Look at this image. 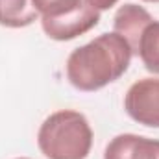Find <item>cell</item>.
Instances as JSON below:
<instances>
[{
	"instance_id": "cell-1",
	"label": "cell",
	"mask_w": 159,
	"mask_h": 159,
	"mask_svg": "<svg viewBox=\"0 0 159 159\" xmlns=\"http://www.w3.org/2000/svg\"><path fill=\"white\" fill-rule=\"evenodd\" d=\"M131 46L117 32L102 34L70 52L67 57V80L83 93L98 91L128 70L131 61Z\"/></svg>"
},
{
	"instance_id": "cell-2",
	"label": "cell",
	"mask_w": 159,
	"mask_h": 159,
	"mask_svg": "<svg viewBox=\"0 0 159 159\" xmlns=\"http://www.w3.org/2000/svg\"><path fill=\"white\" fill-rule=\"evenodd\" d=\"M37 146L46 159H85L93 148L91 124L80 111H56L41 124Z\"/></svg>"
},
{
	"instance_id": "cell-3",
	"label": "cell",
	"mask_w": 159,
	"mask_h": 159,
	"mask_svg": "<svg viewBox=\"0 0 159 159\" xmlns=\"http://www.w3.org/2000/svg\"><path fill=\"white\" fill-rule=\"evenodd\" d=\"M124 109L135 122L159 128V78H143L131 83L124 96Z\"/></svg>"
},
{
	"instance_id": "cell-4",
	"label": "cell",
	"mask_w": 159,
	"mask_h": 159,
	"mask_svg": "<svg viewBox=\"0 0 159 159\" xmlns=\"http://www.w3.org/2000/svg\"><path fill=\"white\" fill-rule=\"evenodd\" d=\"M104 159H159V139L120 133L106 146Z\"/></svg>"
},
{
	"instance_id": "cell-5",
	"label": "cell",
	"mask_w": 159,
	"mask_h": 159,
	"mask_svg": "<svg viewBox=\"0 0 159 159\" xmlns=\"http://www.w3.org/2000/svg\"><path fill=\"white\" fill-rule=\"evenodd\" d=\"M152 20H154V17L143 6L124 4V6H120L119 11L115 13L113 26H115V32L128 41V44L131 46V52L135 54L137 43H139V37H141L144 26L150 24Z\"/></svg>"
},
{
	"instance_id": "cell-6",
	"label": "cell",
	"mask_w": 159,
	"mask_h": 159,
	"mask_svg": "<svg viewBox=\"0 0 159 159\" xmlns=\"http://www.w3.org/2000/svg\"><path fill=\"white\" fill-rule=\"evenodd\" d=\"M39 19L32 0H0V26L26 28Z\"/></svg>"
},
{
	"instance_id": "cell-7",
	"label": "cell",
	"mask_w": 159,
	"mask_h": 159,
	"mask_svg": "<svg viewBox=\"0 0 159 159\" xmlns=\"http://www.w3.org/2000/svg\"><path fill=\"white\" fill-rule=\"evenodd\" d=\"M32 4L39 13L41 24L63 20L89 6L87 0H32Z\"/></svg>"
},
{
	"instance_id": "cell-8",
	"label": "cell",
	"mask_w": 159,
	"mask_h": 159,
	"mask_svg": "<svg viewBox=\"0 0 159 159\" xmlns=\"http://www.w3.org/2000/svg\"><path fill=\"white\" fill-rule=\"evenodd\" d=\"M135 54L141 57L146 70H150L152 74H159V20L154 19L150 24L144 26Z\"/></svg>"
},
{
	"instance_id": "cell-9",
	"label": "cell",
	"mask_w": 159,
	"mask_h": 159,
	"mask_svg": "<svg viewBox=\"0 0 159 159\" xmlns=\"http://www.w3.org/2000/svg\"><path fill=\"white\" fill-rule=\"evenodd\" d=\"M119 0H87L89 6H93L96 11H106V9H111Z\"/></svg>"
},
{
	"instance_id": "cell-10",
	"label": "cell",
	"mask_w": 159,
	"mask_h": 159,
	"mask_svg": "<svg viewBox=\"0 0 159 159\" xmlns=\"http://www.w3.org/2000/svg\"><path fill=\"white\" fill-rule=\"evenodd\" d=\"M143 2H159V0H143Z\"/></svg>"
},
{
	"instance_id": "cell-11",
	"label": "cell",
	"mask_w": 159,
	"mask_h": 159,
	"mask_svg": "<svg viewBox=\"0 0 159 159\" xmlns=\"http://www.w3.org/2000/svg\"><path fill=\"white\" fill-rule=\"evenodd\" d=\"M17 159H30V157H17Z\"/></svg>"
}]
</instances>
